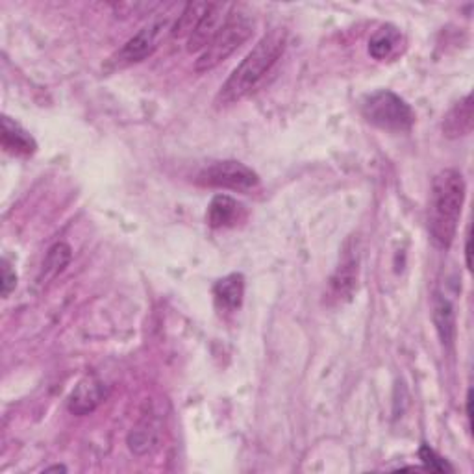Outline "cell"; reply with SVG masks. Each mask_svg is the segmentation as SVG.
Returning a JSON list of instances; mask_svg holds the SVG:
<instances>
[{
	"label": "cell",
	"instance_id": "603a6c76",
	"mask_svg": "<svg viewBox=\"0 0 474 474\" xmlns=\"http://www.w3.org/2000/svg\"><path fill=\"white\" fill-rule=\"evenodd\" d=\"M52 470H67L65 467H62V465H56V467H48V469H45V472H52Z\"/></svg>",
	"mask_w": 474,
	"mask_h": 474
},
{
	"label": "cell",
	"instance_id": "ffe728a7",
	"mask_svg": "<svg viewBox=\"0 0 474 474\" xmlns=\"http://www.w3.org/2000/svg\"><path fill=\"white\" fill-rule=\"evenodd\" d=\"M0 285H3L4 299L10 297V293L17 287V275L12 269V263L8 259H3V282H0Z\"/></svg>",
	"mask_w": 474,
	"mask_h": 474
},
{
	"label": "cell",
	"instance_id": "8fae6325",
	"mask_svg": "<svg viewBox=\"0 0 474 474\" xmlns=\"http://www.w3.org/2000/svg\"><path fill=\"white\" fill-rule=\"evenodd\" d=\"M474 124V110H472V95H465L460 102L449 110L443 121V134L449 140H460L469 136Z\"/></svg>",
	"mask_w": 474,
	"mask_h": 474
},
{
	"label": "cell",
	"instance_id": "8992f818",
	"mask_svg": "<svg viewBox=\"0 0 474 474\" xmlns=\"http://www.w3.org/2000/svg\"><path fill=\"white\" fill-rule=\"evenodd\" d=\"M197 182L206 188L247 193L259 186V176L256 171H252L241 162L224 160L202 169L197 176Z\"/></svg>",
	"mask_w": 474,
	"mask_h": 474
},
{
	"label": "cell",
	"instance_id": "d6986e66",
	"mask_svg": "<svg viewBox=\"0 0 474 474\" xmlns=\"http://www.w3.org/2000/svg\"><path fill=\"white\" fill-rule=\"evenodd\" d=\"M419 458L423 461L425 469L430 472H453L454 469L451 467V463L446 461L444 458H441L434 449H430L428 444H423L419 449Z\"/></svg>",
	"mask_w": 474,
	"mask_h": 474
},
{
	"label": "cell",
	"instance_id": "2e32d148",
	"mask_svg": "<svg viewBox=\"0 0 474 474\" xmlns=\"http://www.w3.org/2000/svg\"><path fill=\"white\" fill-rule=\"evenodd\" d=\"M209 4L212 3H188V4H183L180 15L176 17L171 36L173 38H190L193 34V30L199 26V22L202 21V17L206 15V12L209 10Z\"/></svg>",
	"mask_w": 474,
	"mask_h": 474
},
{
	"label": "cell",
	"instance_id": "277c9868",
	"mask_svg": "<svg viewBox=\"0 0 474 474\" xmlns=\"http://www.w3.org/2000/svg\"><path fill=\"white\" fill-rule=\"evenodd\" d=\"M363 119L380 130L408 131L415 124V112L410 104L397 93L378 89L361 100Z\"/></svg>",
	"mask_w": 474,
	"mask_h": 474
},
{
	"label": "cell",
	"instance_id": "e0dca14e",
	"mask_svg": "<svg viewBox=\"0 0 474 474\" xmlns=\"http://www.w3.org/2000/svg\"><path fill=\"white\" fill-rule=\"evenodd\" d=\"M71 247L67 243H56L55 247H50L47 252V258L43 261V271L39 276V284H45V280H52L58 276L71 261Z\"/></svg>",
	"mask_w": 474,
	"mask_h": 474
},
{
	"label": "cell",
	"instance_id": "7a4b0ae2",
	"mask_svg": "<svg viewBox=\"0 0 474 474\" xmlns=\"http://www.w3.org/2000/svg\"><path fill=\"white\" fill-rule=\"evenodd\" d=\"M467 186L458 169H444L432 180L428 202V233L437 249H451L458 233Z\"/></svg>",
	"mask_w": 474,
	"mask_h": 474
},
{
	"label": "cell",
	"instance_id": "9c48e42d",
	"mask_svg": "<svg viewBox=\"0 0 474 474\" xmlns=\"http://www.w3.org/2000/svg\"><path fill=\"white\" fill-rule=\"evenodd\" d=\"M245 206L228 195H216L209 202L206 221L212 228H233L245 219Z\"/></svg>",
	"mask_w": 474,
	"mask_h": 474
},
{
	"label": "cell",
	"instance_id": "5bb4252c",
	"mask_svg": "<svg viewBox=\"0 0 474 474\" xmlns=\"http://www.w3.org/2000/svg\"><path fill=\"white\" fill-rule=\"evenodd\" d=\"M3 148L8 154L29 157L38 150V143L29 130H24L19 123L4 115L3 117Z\"/></svg>",
	"mask_w": 474,
	"mask_h": 474
},
{
	"label": "cell",
	"instance_id": "44dd1931",
	"mask_svg": "<svg viewBox=\"0 0 474 474\" xmlns=\"http://www.w3.org/2000/svg\"><path fill=\"white\" fill-rule=\"evenodd\" d=\"M465 404H467V420H469V427H470L472 425V389L467 391Z\"/></svg>",
	"mask_w": 474,
	"mask_h": 474
},
{
	"label": "cell",
	"instance_id": "3957f363",
	"mask_svg": "<svg viewBox=\"0 0 474 474\" xmlns=\"http://www.w3.org/2000/svg\"><path fill=\"white\" fill-rule=\"evenodd\" d=\"M254 26V17L243 6H232L230 15L219 34L199 55L195 62V71L207 72L221 65L237 48L252 38Z\"/></svg>",
	"mask_w": 474,
	"mask_h": 474
},
{
	"label": "cell",
	"instance_id": "7402d4cb",
	"mask_svg": "<svg viewBox=\"0 0 474 474\" xmlns=\"http://www.w3.org/2000/svg\"><path fill=\"white\" fill-rule=\"evenodd\" d=\"M465 263H467V269L470 271V232H467V237H465Z\"/></svg>",
	"mask_w": 474,
	"mask_h": 474
},
{
	"label": "cell",
	"instance_id": "7c38bea8",
	"mask_svg": "<svg viewBox=\"0 0 474 474\" xmlns=\"http://www.w3.org/2000/svg\"><path fill=\"white\" fill-rule=\"evenodd\" d=\"M404 43L402 32L394 24H384L368 39V55H371L377 62H385L394 58L401 52V47Z\"/></svg>",
	"mask_w": 474,
	"mask_h": 474
},
{
	"label": "cell",
	"instance_id": "4fadbf2b",
	"mask_svg": "<svg viewBox=\"0 0 474 474\" xmlns=\"http://www.w3.org/2000/svg\"><path fill=\"white\" fill-rule=\"evenodd\" d=\"M245 297V278L240 273H232L214 285V299L221 311H237Z\"/></svg>",
	"mask_w": 474,
	"mask_h": 474
},
{
	"label": "cell",
	"instance_id": "52a82bcc",
	"mask_svg": "<svg viewBox=\"0 0 474 474\" xmlns=\"http://www.w3.org/2000/svg\"><path fill=\"white\" fill-rule=\"evenodd\" d=\"M108 399V387L97 377H86L78 382L69 394L67 408L72 415L84 417L93 413L104 401Z\"/></svg>",
	"mask_w": 474,
	"mask_h": 474
},
{
	"label": "cell",
	"instance_id": "ba28073f",
	"mask_svg": "<svg viewBox=\"0 0 474 474\" xmlns=\"http://www.w3.org/2000/svg\"><path fill=\"white\" fill-rule=\"evenodd\" d=\"M230 10H232L230 4H221V3L209 4V10L202 17V21L199 22L193 34L188 38V52L195 55V52H202L209 43H212L214 38L224 26L230 15Z\"/></svg>",
	"mask_w": 474,
	"mask_h": 474
},
{
	"label": "cell",
	"instance_id": "6da1fadb",
	"mask_svg": "<svg viewBox=\"0 0 474 474\" xmlns=\"http://www.w3.org/2000/svg\"><path fill=\"white\" fill-rule=\"evenodd\" d=\"M285 45L287 32L284 29H275L263 36L245 56V60L228 76V80L223 84L221 91L216 97V106L226 108L249 97L278 63Z\"/></svg>",
	"mask_w": 474,
	"mask_h": 474
},
{
	"label": "cell",
	"instance_id": "30bf717a",
	"mask_svg": "<svg viewBox=\"0 0 474 474\" xmlns=\"http://www.w3.org/2000/svg\"><path fill=\"white\" fill-rule=\"evenodd\" d=\"M162 441V425L160 420L156 417H143L140 423L131 428V432L128 434V446L130 451L138 454V456H145L154 453L157 446H160Z\"/></svg>",
	"mask_w": 474,
	"mask_h": 474
},
{
	"label": "cell",
	"instance_id": "5b68a950",
	"mask_svg": "<svg viewBox=\"0 0 474 474\" xmlns=\"http://www.w3.org/2000/svg\"><path fill=\"white\" fill-rule=\"evenodd\" d=\"M182 12V8H180ZM180 12H165L162 17L154 19L150 24L143 26V29L134 36L130 38L123 48H119L115 55L108 62V69L117 71V69H126L134 63H140L152 56L154 52L160 47V43L165 39L167 32H173V26L176 22L174 15Z\"/></svg>",
	"mask_w": 474,
	"mask_h": 474
},
{
	"label": "cell",
	"instance_id": "9a60e30c",
	"mask_svg": "<svg viewBox=\"0 0 474 474\" xmlns=\"http://www.w3.org/2000/svg\"><path fill=\"white\" fill-rule=\"evenodd\" d=\"M434 323L443 345H453L456 334V315L454 306L441 295H436L434 300Z\"/></svg>",
	"mask_w": 474,
	"mask_h": 474
},
{
	"label": "cell",
	"instance_id": "ac0fdd59",
	"mask_svg": "<svg viewBox=\"0 0 474 474\" xmlns=\"http://www.w3.org/2000/svg\"><path fill=\"white\" fill-rule=\"evenodd\" d=\"M354 267H356V263H354L352 258L349 261H343L339 266L337 273L334 275V278L330 280L332 282L330 284L332 285V292H334V295L337 299H341V297H349L351 299V295L354 292V284H356Z\"/></svg>",
	"mask_w": 474,
	"mask_h": 474
}]
</instances>
